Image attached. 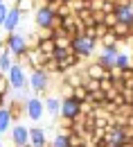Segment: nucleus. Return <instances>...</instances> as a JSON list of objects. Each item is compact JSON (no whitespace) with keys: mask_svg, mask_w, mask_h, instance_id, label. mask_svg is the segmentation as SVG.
Instances as JSON below:
<instances>
[{"mask_svg":"<svg viewBox=\"0 0 133 147\" xmlns=\"http://www.w3.org/2000/svg\"><path fill=\"white\" fill-rule=\"evenodd\" d=\"M5 45L11 52V57L16 59V63H27L29 61V45H27V36L25 34H20V32L7 34Z\"/></svg>","mask_w":133,"mask_h":147,"instance_id":"1","label":"nucleus"},{"mask_svg":"<svg viewBox=\"0 0 133 147\" xmlns=\"http://www.w3.org/2000/svg\"><path fill=\"white\" fill-rule=\"evenodd\" d=\"M27 82H29V88L36 97H45V93L52 84V75L45 73V70H29L27 75Z\"/></svg>","mask_w":133,"mask_h":147,"instance_id":"2","label":"nucleus"},{"mask_svg":"<svg viewBox=\"0 0 133 147\" xmlns=\"http://www.w3.org/2000/svg\"><path fill=\"white\" fill-rule=\"evenodd\" d=\"M97 48H99V41H95V38H90V36H75L72 38V52L81 61L88 59V57H93L97 52Z\"/></svg>","mask_w":133,"mask_h":147,"instance_id":"3","label":"nucleus"},{"mask_svg":"<svg viewBox=\"0 0 133 147\" xmlns=\"http://www.w3.org/2000/svg\"><path fill=\"white\" fill-rule=\"evenodd\" d=\"M7 79H9V84H11V91H16V93H20V91H25L27 88V73H25V66L23 63H14L11 66V70L7 73Z\"/></svg>","mask_w":133,"mask_h":147,"instance_id":"4","label":"nucleus"},{"mask_svg":"<svg viewBox=\"0 0 133 147\" xmlns=\"http://www.w3.org/2000/svg\"><path fill=\"white\" fill-rule=\"evenodd\" d=\"M120 43L117 45H108V48H102L99 45V50H97V63H102L106 70H111V68H115V61H117V57H120Z\"/></svg>","mask_w":133,"mask_h":147,"instance_id":"5","label":"nucleus"},{"mask_svg":"<svg viewBox=\"0 0 133 147\" xmlns=\"http://www.w3.org/2000/svg\"><path fill=\"white\" fill-rule=\"evenodd\" d=\"M54 9L50 5H38V9L34 11V23H36L38 30H52V23H54Z\"/></svg>","mask_w":133,"mask_h":147,"instance_id":"6","label":"nucleus"},{"mask_svg":"<svg viewBox=\"0 0 133 147\" xmlns=\"http://www.w3.org/2000/svg\"><path fill=\"white\" fill-rule=\"evenodd\" d=\"M43 113H45V100H43V97L32 95V97L25 100V115H27L32 122H38V120L43 118Z\"/></svg>","mask_w":133,"mask_h":147,"instance_id":"7","label":"nucleus"},{"mask_svg":"<svg viewBox=\"0 0 133 147\" xmlns=\"http://www.w3.org/2000/svg\"><path fill=\"white\" fill-rule=\"evenodd\" d=\"M9 138H11L14 147L29 145V129L25 127V125H20V122H16V125L11 127V131H9Z\"/></svg>","mask_w":133,"mask_h":147,"instance_id":"8","label":"nucleus"},{"mask_svg":"<svg viewBox=\"0 0 133 147\" xmlns=\"http://www.w3.org/2000/svg\"><path fill=\"white\" fill-rule=\"evenodd\" d=\"M81 104L77 102L75 97H61V115L63 118H72V120H79L81 118Z\"/></svg>","mask_w":133,"mask_h":147,"instance_id":"9","label":"nucleus"},{"mask_svg":"<svg viewBox=\"0 0 133 147\" xmlns=\"http://www.w3.org/2000/svg\"><path fill=\"white\" fill-rule=\"evenodd\" d=\"M63 30H65V34H68V36H84V34H86V27H84V23H81V20L77 18L75 14H72V16H68V18L63 20Z\"/></svg>","mask_w":133,"mask_h":147,"instance_id":"10","label":"nucleus"},{"mask_svg":"<svg viewBox=\"0 0 133 147\" xmlns=\"http://www.w3.org/2000/svg\"><path fill=\"white\" fill-rule=\"evenodd\" d=\"M124 140H129L126 138V129L124 127H115V125H111V127L106 129V143L113 147H120Z\"/></svg>","mask_w":133,"mask_h":147,"instance_id":"11","label":"nucleus"},{"mask_svg":"<svg viewBox=\"0 0 133 147\" xmlns=\"http://www.w3.org/2000/svg\"><path fill=\"white\" fill-rule=\"evenodd\" d=\"M115 14H117V18L120 23H124V25H129L133 30V0L131 2H124V5H117V9H115Z\"/></svg>","mask_w":133,"mask_h":147,"instance_id":"12","label":"nucleus"},{"mask_svg":"<svg viewBox=\"0 0 133 147\" xmlns=\"http://www.w3.org/2000/svg\"><path fill=\"white\" fill-rule=\"evenodd\" d=\"M20 20H23V14H20L16 7H11V9H9V16H7V20H5V25H2V30H5L7 34H14V32L18 30Z\"/></svg>","mask_w":133,"mask_h":147,"instance_id":"13","label":"nucleus"},{"mask_svg":"<svg viewBox=\"0 0 133 147\" xmlns=\"http://www.w3.org/2000/svg\"><path fill=\"white\" fill-rule=\"evenodd\" d=\"M84 73H86V77H90V79H99V82L108 77V70H106L102 63H97V61H90V63H86Z\"/></svg>","mask_w":133,"mask_h":147,"instance_id":"14","label":"nucleus"},{"mask_svg":"<svg viewBox=\"0 0 133 147\" xmlns=\"http://www.w3.org/2000/svg\"><path fill=\"white\" fill-rule=\"evenodd\" d=\"M47 59H50V57H45L43 52H38V50H29V61H27V66H29V70H45Z\"/></svg>","mask_w":133,"mask_h":147,"instance_id":"15","label":"nucleus"},{"mask_svg":"<svg viewBox=\"0 0 133 147\" xmlns=\"http://www.w3.org/2000/svg\"><path fill=\"white\" fill-rule=\"evenodd\" d=\"M29 145H32V147H47V136H45V129H41V127H29Z\"/></svg>","mask_w":133,"mask_h":147,"instance_id":"16","label":"nucleus"},{"mask_svg":"<svg viewBox=\"0 0 133 147\" xmlns=\"http://www.w3.org/2000/svg\"><path fill=\"white\" fill-rule=\"evenodd\" d=\"M14 125H16V122H14V118H11V111L7 109V107H2V109H0V136L9 134Z\"/></svg>","mask_w":133,"mask_h":147,"instance_id":"17","label":"nucleus"},{"mask_svg":"<svg viewBox=\"0 0 133 147\" xmlns=\"http://www.w3.org/2000/svg\"><path fill=\"white\" fill-rule=\"evenodd\" d=\"M45 111L52 118H61V97H57V95L45 97Z\"/></svg>","mask_w":133,"mask_h":147,"instance_id":"18","label":"nucleus"},{"mask_svg":"<svg viewBox=\"0 0 133 147\" xmlns=\"http://www.w3.org/2000/svg\"><path fill=\"white\" fill-rule=\"evenodd\" d=\"M7 109L11 111V118H14V122H16L20 115H25V100L20 102L18 97H14V100H11V104H9Z\"/></svg>","mask_w":133,"mask_h":147,"instance_id":"19","label":"nucleus"},{"mask_svg":"<svg viewBox=\"0 0 133 147\" xmlns=\"http://www.w3.org/2000/svg\"><path fill=\"white\" fill-rule=\"evenodd\" d=\"M68 134H70V129H61L57 136L52 138L50 147H70V143H68Z\"/></svg>","mask_w":133,"mask_h":147,"instance_id":"20","label":"nucleus"},{"mask_svg":"<svg viewBox=\"0 0 133 147\" xmlns=\"http://www.w3.org/2000/svg\"><path fill=\"white\" fill-rule=\"evenodd\" d=\"M14 63H16V61H14V57H11V52H9V50L0 55V70H2L5 75L11 70V66H14Z\"/></svg>","mask_w":133,"mask_h":147,"instance_id":"21","label":"nucleus"},{"mask_svg":"<svg viewBox=\"0 0 133 147\" xmlns=\"http://www.w3.org/2000/svg\"><path fill=\"white\" fill-rule=\"evenodd\" d=\"M16 9L25 16V14H29V11H36L38 7H36V0H18V2H16Z\"/></svg>","mask_w":133,"mask_h":147,"instance_id":"22","label":"nucleus"},{"mask_svg":"<svg viewBox=\"0 0 133 147\" xmlns=\"http://www.w3.org/2000/svg\"><path fill=\"white\" fill-rule=\"evenodd\" d=\"M115 66H117L120 70H126V68H131V66H133V55H129V52H120L117 61H115Z\"/></svg>","mask_w":133,"mask_h":147,"instance_id":"23","label":"nucleus"},{"mask_svg":"<svg viewBox=\"0 0 133 147\" xmlns=\"http://www.w3.org/2000/svg\"><path fill=\"white\" fill-rule=\"evenodd\" d=\"M68 143H70V147H86V145H88V140H86L84 136L75 134L72 129H70V134H68Z\"/></svg>","mask_w":133,"mask_h":147,"instance_id":"24","label":"nucleus"},{"mask_svg":"<svg viewBox=\"0 0 133 147\" xmlns=\"http://www.w3.org/2000/svg\"><path fill=\"white\" fill-rule=\"evenodd\" d=\"M72 97H75L79 104H84V102H88V97H90V93L86 91V86H77L75 93H72Z\"/></svg>","mask_w":133,"mask_h":147,"instance_id":"25","label":"nucleus"},{"mask_svg":"<svg viewBox=\"0 0 133 147\" xmlns=\"http://www.w3.org/2000/svg\"><path fill=\"white\" fill-rule=\"evenodd\" d=\"M54 14H57L59 18H68V16H72V14H75V11H72V9H70V5H68V2H65V0H63V2H61V5H59L57 7V11H54Z\"/></svg>","mask_w":133,"mask_h":147,"instance_id":"26","label":"nucleus"},{"mask_svg":"<svg viewBox=\"0 0 133 147\" xmlns=\"http://www.w3.org/2000/svg\"><path fill=\"white\" fill-rule=\"evenodd\" d=\"M84 86H86V91H88V93H97V91H102V82H99V79H90V77L84 82Z\"/></svg>","mask_w":133,"mask_h":147,"instance_id":"27","label":"nucleus"},{"mask_svg":"<svg viewBox=\"0 0 133 147\" xmlns=\"http://www.w3.org/2000/svg\"><path fill=\"white\" fill-rule=\"evenodd\" d=\"M117 43H120V38L113 34V30H111V32H108L106 36L99 41V45H102V48H108V45H117Z\"/></svg>","mask_w":133,"mask_h":147,"instance_id":"28","label":"nucleus"},{"mask_svg":"<svg viewBox=\"0 0 133 147\" xmlns=\"http://www.w3.org/2000/svg\"><path fill=\"white\" fill-rule=\"evenodd\" d=\"M102 23H104L108 30H113L115 25L120 23V18H117V14H104V20H102Z\"/></svg>","mask_w":133,"mask_h":147,"instance_id":"29","label":"nucleus"},{"mask_svg":"<svg viewBox=\"0 0 133 147\" xmlns=\"http://www.w3.org/2000/svg\"><path fill=\"white\" fill-rule=\"evenodd\" d=\"M108 32H111V30H108L104 23H97V25H95V38H97V41H102V38L108 34Z\"/></svg>","mask_w":133,"mask_h":147,"instance_id":"30","label":"nucleus"},{"mask_svg":"<svg viewBox=\"0 0 133 147\" xmlns=\"http://www.w3.org/2000/svg\"><path fill=\"white\" fill-rule=\"evenodd\" d=\"M68 5H70V9H72V11H81V9H86V7H88V5H86V0H68Z\"/></svg>","mask_w":133,"mask_h":147,"instance_id":"31","label":"nucleus"},{"mask_svg":"<svg viewBox=\"0 0 133 147\" xmlns=\"http://www.w3.org/2000/svg\"><path fill=\"white\" fill-rule=\"evenodd\" d=\"M75 122H77V120H72V118H63V115L59 118V127H61V129H72V127H75Z\"/></svg>","mask_w":133,"mask_h":147,"instance_id":"32","label":"nucleus"},{"mask_svg":"<svg viewBox=\"0 0 133 147\" xmlns=\"http://www.w3.org/2000/svg\"><path fill=\"white\" fill-rule=\"evenodd\" d=\"M7 16H9V7H7V5H0V27L5 25Z\"/></svg>","mask_w":133,"mask_h":147,"instance_id":"33","label":"nucleus"},{"mask_svg":"<svg viewBox=\"0 0 133 147\" xmlns=\"http://www.w3.org/2000/svg\"><path fill=\"white\" fill-rule=\"evenodd\" d=\"M68 55H70V50H57V52H54V59H57V61H63Z\"/></svg>","mask_w":133,"mask_h":147,"instance_id":"34","label":"nucleus"},{"mask_svg":"<svg viewBox=\"0 0 133 147\" xmlns=\"http://www.w3.org/2000/svg\"><path fill=\"white\" fill-rule=\"evenodd\" d=\"M7 52V45H5V38H0V55Z\"/></svg>","mask_w":133,"mask_h":147,"instance_id":"35","label":"nucleus"},{"mask_svg":"<svg viewBox=\"0 0 133 147\" xmlns=\"http://www.w3.org/2000/svg\"><path fill=\"white\" fill-rule=\"evenodd\" d=\"M5 104H7V97H5V95H0V109H2Z\"/></svg>","mask_w":133,"mask_h":147,"instance_id":"36","label":"nucleus"},{"mask_svg":"<svg viewBox=\"0 0 133 147\" xmlns=\"http://www.w3.org/2000/svg\"><path fill=\"white\" fill-rule=\"evenodd\" d=\"M120 147H133V140H124V143H122Z\"/></svg>","mask_w":133,"mask_h":147,"instance_id":"37","label":"nucleus"},{"mask_svg":"<svg viewBox=\"0 0 133 147\" xmlns=\"http://www.w3.org/2000/svg\"><path fill=\"white\" fill-rule=\"evenodd\" d=\"M97 147H113V145H108L106 140H102V143H97Z\"/></svg>","mask_w":133,"mask_h":147,"instance_id":"38","label":"nucleus"},{"mask_svg":"<svg viewBox=\"0 0 133 147\" xmlns=\"http://www.w3.org/2000/svg\"><path fill=\"white\" fill-rule=\"evenodd\" d=\"M0 147H5V140H2V136H0Z\"/></svg>","mask_w":133,"mask_h":147,"instance_id":"39","label":"nucleus"},{"mask_svg":"<svg viewBox=\"0 0 133 147\" xmlns=\"http://www.w3.org/2000/svg\"><path fill=\"white\" fill-rule=\"evenodd\" d=\"M0 5H5V0H0Z\"/></svg>","mask_w":133,"mask_h":147,"instance_id":"40","label":"nucleus"},{"mask_svg":"<svg viewBox=\"0 0 133 147\" xmlns=\"http://www.w3.org/2000/svg\"><path fill=\"white\" fill-rule=\"evenodd\" d=\"M25 147H32V145H25Z\"/></svg>","mask_w":133,"mask_h":147,"instance_id":"41","label":"nucleus"},{"mask_svg":"<svg viewBox=\"0 0 133 147\" xmlns=\"http://www.w3.org/2000/svg\"><path fill=\"white\" fill-rule=\"evenodd\" d=\"M65 2H68V0H65Z\"/></svg>","mask_w":133,"mask_h":147,"instance_id":"42","label":"nucleus"}]
</instances>
